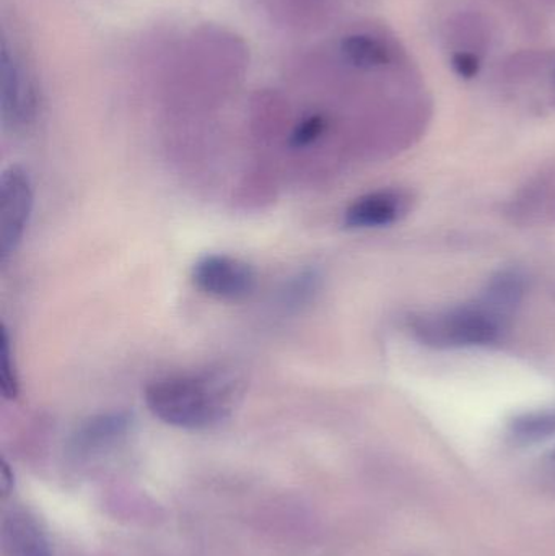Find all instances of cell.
I'll use <instances>...</instances> for the list:
<instances>
[{
	"instance_id": "cell-1",
	"label": "cell",
	"mask_w": 555,
	"mask_h": 556,
	"mask_svg": "<svg viewBox=\"0 0 555 556\" xmlns=\"http://www.w3.org/2000/svg\"><path fill=\"white\" fill-rule=\"evenodd\" d=\"M525 294V277L504 270L471 303L411 319L413 336L432 349H469L501 342Z\"/></svg>"
},
{
	"instance_id": "cell-2",
	"label": "cell",
	"mask_w": 555,
	"mask_h": 556,
	"mask_svg": "<svg viewBox=\"0 0 555 556\" xmlns=\"http://www.w3.org/2000/svg\"><path fill=\"white\" fill-rule=\"evenodd\" d=\"M241 394V381L231 372H179L150 382L146 404L163 424L199 431L230 418Z\"/></svg>"
},
{
	"instance_id": "cell-3",
	"label": "cell",
	"mask_w": 555,
	"mask_h": 556,
	"mask_svg": "<svg viewBox=\"0 0 555 556\" xmlns=\"http://www.w3.org/2000/svg\"><path fill=\"white\" fill-rule=\"evenodd\" d=\"M35 194L28 172L12 165L0 178V261L5 264L18 250L31 218Z\"/></svg>"
},
{
	"instance_id": "cell-4",
	"label": "cell",
	"mask_w": 555,
	"mask_h": 556,
	"mask_svg": "<svg viewBox=\"0 0 555 556\" xmlns=\"http://www.w3.org/2000/svg\"><path fill=\"white\" fill-rule=\"evenodd\" d=\"M195 287L220 300H241L256 288V273L250 264L225 256L209 254L192 267Z\"/></svg>"
},
{
	"instance_id": "cell-5",
	"label": "cell",
	"mask_w": 555,
	"mask_h": 556,
	"mask_svg": "<svg viewBox=\"0 0 555 556\" xmlns=\"http://www.w3.org/2000/svg\"><path fill=\"white\" fill-rule=\"evenodd\" d=\"M38 98L23 68L22 62L9 51L5 42L2 48V119L13 129L28 126L36 117Z\"/></svg>"
},
{
	"instance_id": "cell-6",
	"label": "cell",
	"mask_w": 555,
	"mask_h": 556,
	"mask_svg": "<svg viewBox=\"0 0 555 556\" xmlns=\"http://www.w3.org/2000/svg\"><path fill=\"white\" fill-rule=\"evenodd\" d=\"M133 425V414L126 410L94 415L85 420L72 434L71 453L77 457L103 453L126 438Z\"/></svg>"
},
{
	"instance_id": "cell-7",
	"label": "cell",
	"mask_w": 555,
	"mask_h": 556,
	"mask_svg": "<svg viewBox=\"0 0 555 556\" xmlns=\"http://www.w3.org/2000/svg\"><path fill=\"white\" fill-rule=\"evenodd\" d=\"M407 199L398 191H375L355 199L344 214L351 230L390 227L406 215Z\"/></svg>"
},
{
	"instance_id": "cell-8",
	"label": "cell",
	"mask_w": 555,
	"mask_h": 556,
	"mask_svg": "<svg viewBox=\"0 0 555 556\" xmlns=\"http://www.w3.org/2000/svg\"><path fill=\"white\" fill-rule=\"evenodd\" d=\"M2 544L5 556H55L45 529L22 508H12L3 516Z\"/></svg>"
},
{
	"instance_id": "cell-9",
	"label": "cell",
	"mask_w": 555,
	"mask_h": 556,
	"mask_svg": "<svg viewBox=\"0 0 555 556\" xmlns=\"http://www.w3.org/2000/svg\"><path fill=\"white\" fill-rule=\"evenodd\" d=\"M341 54L349 64L364 71L383 67L391 61L387 46L370 35H351L342 39Z\"/></svg>"
},
{
	"instance_id": "cell-10",
	"label": "cell",
	"mask_w": 555,
	"mask_h": 556,
	"mask_svg": "<svg viewBox=\"0 0 555 556\" xmlns=\"http://www.w3.org/2000/svg\"><path fill=\"white\" fill-rule=\"evenodd\" d=\"M508 433L517 444H537L550 440L555 437V408L518 415L510 421Z\"/></svg>"
},
{
	"instance_id": "cell-11",
	"label": "cell",
	"mask_w": 555,
	"mask_h": 556,
	"mask_svg": "<svg viewBox=\"0 0 555 556\" xmlns=\"http://www.w3.org/2000/svg\"><path fill=\"white\" fill-rule=\"evenodd\" d=\"M319 287H321V276L318 270H303L287 283L286 290L282 291V303L289 309H300L315 298Z\"/></svg>"
},
{
	"instance_id": "cell-12",
	"label": "cell",
	"mask_w": 555,
	"mask_h": 556,
	"mask_svg": "<svg viewBox=\"0 0 555 556\" xmlns=\"http://www.w3.org/2000/svg\"><path fill=\"white\" fill-rule=\"evenodd\" d=\"M18 391V376H16L9 329L2 324L0 327V392L7 401H15Z\"/></svg>"
},
{
	"instance_id": "cell-13",
	"label": "cell",
	"mask_w": 555,
	"mask_h": 556,
	"mask_svg": "<svg viewBox=\"0 0 555 556\" xmlns=\"http://www.w3.org/2000/svg\"><path fill=\"white\" fill-rule=\"evenodd\" d=\"M326 121L323 116H310L303 119L302 123L297 124L290 136V146L293 149H305V147L315 143L319 137L325 134Z\"/></svg>"
},
{
	"instance_id": "cell-14",
	"label": "cell",
	"mask_w": 555,
	"mask_h": 556,
	"mask_svg": "<svg viewBox=\"0 0 555 556\" xmlns=\"http://www.w3.org/2000/svg\"><path fill=\"white\" fill-rule=\"evenodd\" d=\"M453 67L462 77L472 78L478 75L481 64L476 55L469 54V52H459L453 58Z\"/></svg>"
},
{
	"instance_id": "cell-15",
	"label": "cell",
	"mask_w": 555,
	"mask_h": 556,
	"mask_svg": "<svg viewBox=\"0 0 555 556\" xmlns=\"http://www.w3.org/2000/svg\"><path fill=\"white\" fill-rule=\"evenodd\" d=\"M541 480L546 483V489L555 493V450L550 453L541 466Z\"/></svg>"
},
{
	"instance_id": "cell-16",
	"label": "cell",
	"mask_w": 555,
	"mask_h": 556,
	"mask_svg": "<svg viewBox=\"0 0 555 556\" xmlns=\"http://www.w3.org/2000/svg\"><path fill=\"white\" fill-rule=\"evenodd\" d=\"M0 489H2V495L9 496L13 489V472L10 469L7 460H2V467H0Z\"/></svg>"
}]
</instances>
